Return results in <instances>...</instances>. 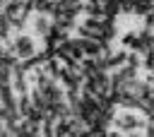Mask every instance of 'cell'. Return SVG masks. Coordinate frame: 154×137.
I'll return each mask as SVG.
<instances>
[{
  "mask_svg": "<svg viewBox=\"0 0 154 137\" xmlns=\"http://www.w3.org/2000/svg\"><path fill=\"white\" fill-rule=\"evenodd\" d=\"M12 53L17 55V60H31V58L38 53L36 38H34L31 34L17 31V34H14V38H12Z\"/></svg>",
  "mask_w": 154,
  "mask_h": 137,
  "instance_id": "cell-1",
  "label": "cell"
}]
</instances>
